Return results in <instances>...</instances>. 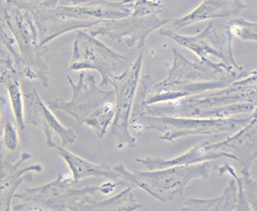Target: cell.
Segmentation results:
<instances>
[{"label": "cell", "instance_id": "9a60e30c", "mask_svg": "<svg viewBox=\"0 0 257 211\" xmlns=\"http://www.w3.org/2000/svg\"><path fill=\"white\" fill-rule=\"evenodd\" d=\"M256 115L248 123L238 130L232 137L218 143H209V148L216 153H225L229 158L238 161L242 175H250L257 156Z\"/></svg>", "mask_w": 257, "mask_h": 211}, {"label": "cell", "instance_id": "4316f807", "mask_svg": "<svg viewBox=\"0 0 257 211\" xmlns=\"http://www.w3.org/2000/svg\"><path fill=\"white\" fill-rule=\"evenodd\" d=\"M162 9V0H135L133 5V12L141 15H159Z\"/></svg>", "mask_w": 257, "mask_h": 211}, {"label": "cell", "instance_id": "603a6c76", "mask_svg": "<svg viewBox=\"0 0 257 211\" xmlns=\"http://www.w3.org/2000/svg\"><path fill=\"white\" fill-rule=\"evenodd\" d=\"M232 38L241 39L243 41L256 42V22H250L244 19H235L229 21L225 27Z\"/></svg>", "mask_w": 257, "mask_h": 211}, {"label": "cell", "instance_id": "30bf717a", "mask_svg": "<svg viewBox=\"0 0 257 211\" xmlns=\"http://www.w3.org/2000/svg\"><path fill=\"white\" fill-rule=\"evenodd\" d=\"M143 65V51L128 68L116 76L111 85L115 93V114L110 133L116 139L118 148L137 147V139L130 132V118Z\"/></svg>", "mask_w": 257, "mask_h": 211}, {"label": "cell", "instance_id": "7a4b0ae2", "mask_svg": "<svg viewBox=\"0 0 257 211\" xmlns=\"http://www.w3.org/2000/svg\"><path fill=\"white\" fill-rule=\"evenodd\" d=\"M173 56L172 68L164 80L156 83L151 75H145L146 105L223 88L248 74L244 69L237 70L221 62L210 64L191 62L177 49H173Z\"/></svg>", "mask_w": 257, "mask_h": 211}, {"label": "cell", "instance_id": "6da1fadb", "mask_svg": "<svg viewBox=\"0 0 257 211\" xmlns=\"http://www.w3.org/2000/svg\"><path fill=\"white\" fill-rule=\"evenodd\" d=\"M138 89L134 105L147 115L193 118H228L256 111V70L223 88L153 105Z\"/></svg>", "mask_w": 257, "mask_h": 211}, {"label": "cell", "instance_id": "f1b7e54d", "mask_svg": "<svg viewBox=\"0 0 257 211\" xmlns=\"http://www.w3.org/2000/svg\"><path fill=\"white\" fill-rule=\"evenodd\" d=\"M69 2H71L73 5L76 4H80V3H83V2H86V0H67Z\"/></svg>", "mask_w": 257, "mask_h": 211}, {"label": "cell", "instance_id": "5bb4252c", "mask_svg": "<svg viewBox=\"0 0 257 211\" xmlns=\"http://www.w3.org/2000/svg\"><path fill=\"white\" fill-rule=\"evenodd\" d=\"M31 158L30 153L11 152L0 143V210H11L12 200L22 182L33 181L31 173L43 171L41 164L21 168L22 163Z\"/></svg>", "mask_w": 257, "mask_h": 211}, {"label": "cell", "instance_id": "5b68a950", "mask_svg": "<svg viewBox=\"0 0 257 211\" xmlns=\"http://www.w3.org/2000/svg\"><path fill=\"white\" fill-rule=\"evenodd\" d=\"M256 115V111L248 117L235 118H193L176 116H150L133 105L130 118V129L138 133L156 131L161 140L174 142L178 138L190 136H211L221 133L237 132Z\"/></svg>", "mask_w": 257, "mask_h": 211}, {"label": "cell", "instance_id": "ffe728a7", "mask_svg": "<svg viewBox=\"0 0 257 211\" xmlns=\"http://www.w3.org/2000/svg\"><path fill=\"white\" fill-rule=\"evenodd\" d=\"M133 186H127L126 189L116 196L107 200H96L91 199L86 211H135L142 208L138 202Z\"/></svg>", "mask_w": 257, "mask_h": 211}, {"label": "cell", "instance_id": "2e32d148", "mask_svg": "<svg viewBox=\"0 0 257 211\" xmlns=\"http://www.w3.org/2000/svg\"><path fill=\"white\" fill-rule=\"evenodd\" d=\"M248 8L243 0H203L202 3L188 15L173 22L177 29H182L201 21L212 19H225L236 16Z\"/></svg>", "mask_w": 257, "mask_h": 211}, {"label": "cell", "instance_id": "4dcf8cb0", "mask_svg": "<svg viewBox=\"0 0 257 211\" xmlns=\"http://www.w3.org/2000/svg\"><path fill=\"white\" fill-rule=\"evenodd\" d=\"M0 60H3V59H1V58H0Z\"/></svg>", "mask_w": 257, "mask_h": 211}, {"label": "cell", "instance_id": "83f0119b", "mask_svg": "<svg viewBox=\"0 0 257 211\" xmlns=\"http://www.w3.org/2000/svg\"><path fill=\"white\" fill-rule=\"evenodd\" d=\"M11 70H16L10 60H0V84H2L6 74ZM20 75V74H19Z\"/></svg>", "mask_w": 257, "mask_h": 211}, {"label": "cell", "instance_id": "7402d4cb", "mask_svg": "<svg viewBox=\"0 0 257 211\" xmlns=\"http://www.w3.org/2000/svg\"><path fill=\"white\" fill-rule=\"evenodd\" d=\"M0 58L3 60H10L16 71L22 76V62L18 51L16 42L11 32L3 21L0 20Z\"/></svg>", "mask_w": 257, "mask_h": 211}, {"label": "cell", "instance_id": "3957f363", "mask_svg": "<svg viewBox=\"0 0 257 211\" xmlns=\"http://www.w3.org/2000/svg\"><path fill=\"white\" fill-rule=\"evenodd\" d=\"M135 0L86 1L73 6H56L52 9L31 12L39 42L46 46L68 32L90 28L105 21L121 20L133 12Z\"/></svg>", "mask_w": 257, "mask_h": 211}, {"label": "cell", "instance_id": "277c9868", "mask_svg": "<svg viewBox=\"0 0 257 211\" xmlns=\"http://www.w3.org/2000/svg\"><path fill=\"white\" fill-rule=\"evenodd\" d=\"M72 88L69 101L55 98L48 103L50 109L72 116L78 124L90 127L99 138L107 135L115 114V93L113 88L104 90L96 84L92 74L82 71L77 83L67 75Z\"/></svg>", "mask_w": 257, "mask_h": 211}, {"label": "cell", "instance_id": "7c38bea8", "mask_svg": "<svg viewBox=\"0 0 257 211\" xmlns=\"http://www.w3.org/2000/svg\"><path fill=\"white\" fill-rule=\"evenodd\" d=\"M169 22V20L161 19L159 15H141L132 12L127 18L101 22L91 31L90 35L93 37H107L116 42L127 39L126 43L128 48L138 45L140 49L143 48L146 38L149 35L161 29Z\"/></svg>", "mask_w": 257, "mask_h": 211}, {"label": "cell", "instance_id": "8fae6325", "mask_svg": "<svg viewBox=\"0 0 257 211\" xmlns=\"http://www.w3.org/2000/svg\"><path fill=\"white\" fill-rule=\"evenodd\" d=\"M160 34L161 36L170 38L179 45L190 50L202 63L208 64L214 63L209 59L210 56H213L228 67H232L237 70L244 69L234 59L232 50L233 38L226 30L220 34L217 31L213 22H210L203 31L195 36H182L171 30L162 29Z\"/></svg>", "mask_w": 257, "mask_h": 211}, {"label": "cell", "instance_id": "4fadbf2b", "mask_svg": "<svg viewBox=\"0 0 257 211\" xmlns=\"http://www.w3.org/2000/svg\"><path fill=\"white\" fill-rule=\"evenodd\" d=\"M24 120L43 131L46 138V146L54 149L57 143L54 137H59L62 146L66 147L75 143L77 139L74 130L64 127L51 112L50 108L43 102L36 88L23 94Z\"/></svg>", "mask_w": 257, "mask_h": 211}, {"label": "cell", "instance_id": "f546056e", "mask_svg": "<svg viewBox=\"0 0 257 211\" xmlns=\"http://www.w3.org/2000/svg\"><path fill=\"white\" fill-rule=\"evenodd\" d=\"M6 1H7V2H10V1H11V0H6Z\"/></svg>", "mask_w": 257, "mask_h": 211}, {"label": "cell", "instance_id": "ac0fdd59", "mask_svg": "<svg viewBox=\"0 0 257 211\" xmlns=\"http://www.w3.org/2000/svg\"><path fill=\"white\" fill-rule=\"evenodd\" d=\"M228 158L229 156L225 153H216L209 148V142H202L191 148L181 156L171 159L162 158H137V162L142 164L148 170L168 168L173 166L192 165L196 163L204 162L207 160H214L217 158Z\"/></svg>", "mask_w": 257, "mask_h": 211}, {"label": "cell", "instance_id": "e0dca14e", "mask_svg": "<svg viewBox=\"0 0 257 211\" xmlns=\"http://www.w3.org/2000/svg\"><path fill=\"white\" fill-rule=\"evenodd\" d=\"M54 149L57 151V154L64 159L68 168L70 169L72 173V179L75 182H79L86 178H103L117 182L120 185L131 186L128 182L119 177L113 167L109 166L107 163H92L85 158L77 156L63 146L56 145Z\"/></svg>", "mask_w": 257, "mask_h": 211}, {"label": "cell", "instance_id": "d6986e66", "mask_svg": "<svg viewBox=\"0 0 257 211\" xmlns=\"http://www.w3.org/2000/svg\"><path fill=\"white\" fill-rule=\"evenodd\" d=\"M238 191L235 180L232 179L222 195L214 199L191 198L184 202L183 211H237Z\"/></svg>", "mask_w": 257, "mask_h": 211}, {"label": "cell", "instance_id": "cb8c5ba5", "mask_svg": "<svg viewBox=\"0 0 257 211\" xmlns=\"http://www.w3.org/2000/svg\"><path fill=\"white\" fill-rule=\"evenodd\" d=\"M218 173L219 176L222 177L225 174H229L232 179L235 180L237 184V191H238V204H237V211H253L250 207L248 201L246 200V195H245V189H244V184H243V178L239 177L236 173L235 170L227 163H225L224 166H221L218 168Z\"/></svg>", "mask_w": 257, "mask_h": 211}, {"label": "cell", "instance_id": "52a82bcc", "mask_svg": "<svg viewBox=\"0 0 257 211\" xmlns=\"http://www.w3.org/2000/svg\"><path fill=\"white\" fill-rule=\"evenodd\" d=\"M119 177L134 188L145 191L161 202H169L182 195L185 187L194 179L209 178L213 164L209 160L192 165L173 166L150 170L147 172H131L123 164L113 167Z\"/></svg>", "mask_w": 257, "mask_h": 211}, {"label": "cell", "instance_id": "44dd1931", "mask_svg": "<svg viewBox=\"0 0 257 211\" xmlns=\"http://www.w3.org/2000/svg\"><path fill=\"white\" fill-rule=\"evenodd\" d=\"M21 76L16 70H11L6 74L2 84L5 86L11 102L12 112L15 120L21 131L25 129L24 120V98L19 78Z\"/></svg>", "mask_w": 257, "mask_h": 211}, {"label": "cell", "instance_id": "ba28073f", "mask_svg": "<svg viewBox=\"0 0 257 211\" xmlns=\"http://www.w3.org/2000/svg\"><path fill=\"white\" fill-rule=\"evenodd\" d=\"M71 176L59 174L57 179L34 188H24L15 198L22 202L14 210L86 211V207L101 186L76 187Z\"/></svg>", "mask_w": 257, "mask_h": 211}, {"label": "cell", "instance_id": "8992f818", "mask_svg": "<svg viewBox=\"0 0 257 211\" xmlns=\"http://www.w3.org/2000/svg\"><path fill=\"white\" fill-rule=\"evenodd\" d=\"M0 20L6 24L17 44L22 59V77L31 81L39 80L44 87H48L52 80L44 55L49 48L39 42L31 12L18 8L11 1L0 0Z\"/></svg>", "mask_w": 257, "mask_h": 211}, {"label": "cell", "instance_id": "9c48e42d", "mask_svg": "<svg viewBox=\"0 0 257 211\" xmlns=\"http://www.w3.org/2000/svg\"><path fill=\"white\" fill-rule=\"evenodd\" d=\"M128 62L127 57L115 52L97 40L96 37L86 34L84 30L76 31L70 70H96L102 77L100 87H107L111 85L116 76L128 68Z\"/></svg>", "mask_w": 257, "mask_h": 211}, {"label": "cell", "instance_id": "d4e9b609", "mask_svg": "<svg viewBox=\"0 0 257 211\" xmlns=\"http://www.w3.org/2000/svg\"><path fill=\"white\" fill-rule=\"evenodd\" d=\"M1 144L8 151L17 152L20 149V138L17 127L15 126L9 119L5 121L2 132Z\"/></svg>", "mask_w": 257, "mask_h": 211}, {"label": "cell", "instance_id": "484cf974", "mask_svg": "<svg viewBox=\"0 0 257 211\" xmlns=\"http://www.w3.org/2000/svg\"><path fill=\"white\" fill-rule=\"evenodd\" d=\"M11 2L20 9L32 12L55 8L58 5L59 0H11Z\"/></svg>", "mask_w": 257, "mask_h": 211}]
</instances>
